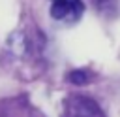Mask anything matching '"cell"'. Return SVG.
Segmentation results:
<instances>
[{
  "label": "cell",
  "instance_id": "1",
  "mask_svg": "<svg viewBox=\"0 0 120 117\" xmlns=\"http://www.w3.org/2000/svg\"><path fill=\"white\" fill-rule=\"evenodd\" d=\"M62 117H105L96 100L82 94H69L62 102Z\"/></svg>",
  "mask_w": 120,
  "mask_h": 117
},
{
  "label": "cell",
  "instance_id": "4",
  "mask_svg": "<svg viewBox=\"0 0 120 117\" xmlns=\"http://www.w3.org/2000/svg\"><path fill=\"white\" fill-rule=\"evenodd\" d=\"M92 2H94L98 8H101V9H109L116 0H92Z\"/></svg>",
  "mask_w": 120,
  "mask_h": 117
},
{
  "label": "cell",
  "instance_id": "3",
  "mask_svg": "<svg viewBox=\"0 0 120 117\" xmlns=\"http://www.w3.org/2000/svg\"><path fill=\"white\" fill-rule=\"evenodd\" d=\"M69 79H71L73 83H84V81L88 79V75H86L84 72H73V74L69 75Z\"/></svg>",
  "mask_w": 120,
  "mask_h": 117
},
{
  "label": "cell",
  "instance_id": "2",
  "mask_svg": "<svg viewBox=\"0 0 120 117\" xmlns=\"http://www.w3.org/2000/svg\"><path fill=\"white\" fill-rule=\"evenodd\" d=\"M82 0H51V17L64 25H73L82 17Z\"/></svg>",
  "mask_w": 120,
  "mask_h": 117
}]
</instances>
